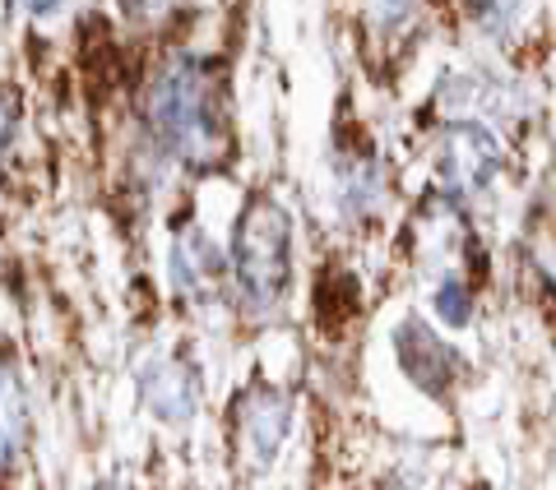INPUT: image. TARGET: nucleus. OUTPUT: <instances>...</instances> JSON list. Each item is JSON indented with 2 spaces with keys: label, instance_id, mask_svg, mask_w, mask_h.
<instances>
[{
  "label": "nucleus",
  "instance_id": "obj_5",
  "mask_svg": "<svg viewBox=\"0 0 556 490\" xmlns=\"http://www.w3.org/2000/svg\"><path fill=\"white\" fill-rule=\"evenodd\" d=\"M172 287L190 306H214L223 292V255L200 227H181L172 241Z\"/></svg>",
  "mask_w": 556,
  "mask_h": 490
},
{
  "label": "nucleus",
  "instance_id": "obj_7",
  "mask_svg": "<svg viewBox=\"0 0 556 490\" xmlns=\"http://www.w3.org/2000/svg\"><path fill=\"white\" fill-rule=\"evenodd\" d=\"M28 449V398L10 361H0V467L20 463Z\"/></svg>",
  "mask_w": 556,
  "mask_h": 490
},
{
  "label": "nucleus",
  "instance_id": "obj_11",
  "mask_svg": "<svg viewBox=\"0 0 556 490\" xmlns=\"http://www.w3.org/2000/svg\"><path fill=\"white\" fill-rule=\"evenodd\" d=\"M20 5H24V10H33V14H47L51 5H56V0H20Z\"/></svg>",
  "mask_w": 556,
  "mask_h": 490
},
{
  "label": "nucleus",
  "instance_id": "obj_9",
  "mask_svg": "<svg viewBox=\"0 0 556 490\" xmlns=\"http://www.w3.org/2000/svg\"><path fill=\"white\" fill-rule=\"evenodd\" d=\"M20 120H24V102H20V93L0 89V153L14 144V134H20Z\"/></svg>",
  "mask_w": 556,
  "mask_h": 490
},
{
  "label": "nucleus",
  "instance_id": "obj_2",
  "mask_svg": "<svg viewBox=\"0 0 556 490\" xmlns=\"http://www.w3.org/2000/svg\"><path fill=\"white\" fill-rule=\"evenodd\" d=\"M288 269H292V218L283 204L260 195L237 218V236H232V278L247 314L269 320L278 301L288 296Z\"/></svg>",
  "mask_w": 556,
  "mask_h": 490
},
{
  "label": "nucleus",
  "instance_id": "obj_8",
  "mask_svg": "<svg viewBox=\"0 0 556 490\" xmlns=\"http://www.w3.org/2000/svg\"><path fill=\"white\" fill-rule=\"evenodd\" d=\"M437 310H441V320L445 324H468V292H464V283H455V278H450V283H441L437 287Z\"/></svg>",
  "mask_w": 556,
  "mask_h": 490
},
{
  "label": "nucleus",
  "instance_id": "obj_6",
  "mask_svg": "<svg viewBox=\"0 0 556 490\" xmlns=\"http://www.w3.org/2000/svg\"><path fill=\"white\" fill-rule=\"evenodd\" d=\"M139 384H144V402L163 416L167 426L190 422V416H195V408H200V375L190 371L181 357H163V361L144 365Z\"/></svg>",
  "mask_w": 556,
  "mask_h": 490
},
{
  "label": "nucleus",
  "instance_id": "obj_4",
  "mask_svg": "<svg viewBox=\"0 0 556 490\" xmlns=\"http://www.w3.org/2000/svg\"><path fill=\"white\" fill-rule=\"evenodd\" d=\"M292 402L278 389H255L237 402V440H241V459H251L260 467H269L283 449L288 430H292Z\"/></svg>",
  "mask_w": 556,
  "mask_h": 490
},
{
  "label": "nucleus",
  "instance_id": "obj_10",
  "mask_svg": "<svg viewBox=\"0 0 556 490\" xmlns=\"http://www.w3.org/2000/svg\"><path fill=\"white\" fill-rule=\"evenodd\" d=\"M121 10L126 14H153V10H163V0H121Z\"/></svg>",
  "mask_w": 556,
  "mask_h": 490
},
{
  "label": "nucleus",
  "instance_id": "obj_1",
  "mask_svg": "<svg viewBox=\"0 0 556 490\" xmlns=\"http://www.w3.org/2000/svg\"><path fill=\"white\" fill-rule=\"evenodd\" d=\"M149 126L159 134L163 153L186 167H218L228 153V126L218 112V93L208 69L190 56L163 65L149 89Z\"/></svg>",
  "mask_w": 556,
  "mask_h": 490
},
{
  "label": "nucleus",
  "instance_id": "obj_3",
  "mask_svg": "<svg viewBox=\"0 0 556 490\" xmlns=\"http://www.w3.org/2000/svg\"><path fill=\"white\" fill-rule=\"evenodd\" d=\"M437 157H441V181L455 195H478L501 171V144L482 126H450Z\"/></svg>",
  "mask_w": 556,
  "mask_h": 490
}]
</instances>
